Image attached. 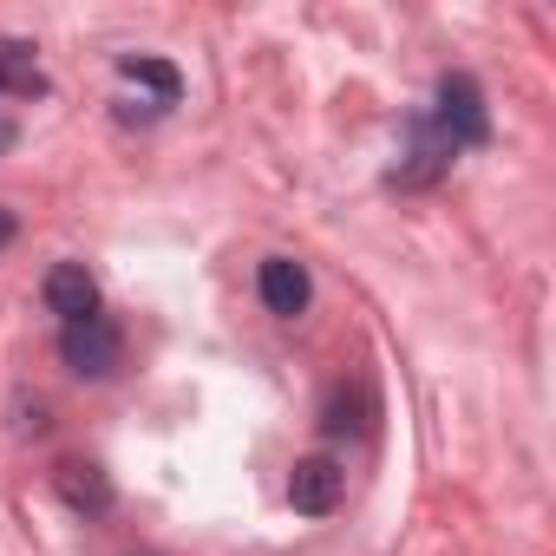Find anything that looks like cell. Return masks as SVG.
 <instances>
[{"instance_id": "6da1fadb", "label": "cell", "mask_w": 556, "mask_h": 556, "mask_svg": "<svg viewBox=\"0 0 556 556\" xmlns=\"http://www.w3.org/2000/svg\"><path fill=\"white\" fill-rule=\"evenodd\" d=\"M426 118L439 125V138H445L452 151H471V144L491 138V105H484V92H478L471 73H445L439 92H432V112H426Z\"/></svg>"}, {"instance_id": "7a4b0ae2", "label": "cell", "mask_w": 556, "mask_h": 556, "mask_svg": "<svg viewBox=\"0 0 556 556\" xmlns=\"http://www.w3.org/2000/svg\"><path fill=\"white\" fill-rule=\"evenodd\" d=\"M60 361H66L79 380H105V374H118V361H125V334H118L105 315L73 321V328L60 334Z\"/></svg>"}, {"instance_id": "3957f363", "label": "cell", "mask_w": 556, "mask_h": 556, "mask_svg": "<svg viewBox=\"0 0 556 556\" xmlns=\"http://www.w3.org/2000/svg\"><path fill=\"white\" fill-rule=\"evenodd\" d=\"M452 157H458V151H452V144L439 138V125L419 112V118L406 125V151H400V164H393V184H400V190H432V184L452 170Z\"/></svg>"}, {"instance_id": "277c9868", "label": "cell", "mask_w": 556, "mask_h": 556, "mask_svg": "<svg viewBox=\"0 0 556 556\" xmlns=\"http://www.w3.org/2000/svg\"><path fill=\"white\" fill-rule=\"evenodd\" d=\"M255 295H262V308H268V315L295 321V315H308L315 282H308V268H302L295 255H268V262L255 268Z\"/></svg>"}, {"instance_id": "5b68a950", "label": "cell", "mask_w": 556, "mask_h": 556, "mask_svg": "<svg viewBox=\"0 0 556 556\" xmlns=\"http://www.w3.org/2000/svg\"><path fill=\"white\" fill-rule=\"evenodd\" d=\"M341 491H348V471H341L334 458H321V452L289 471V504H295L302 517H328V510L341 504Z\"/></svg>"}, {"instance_id": "8992f818", "label": "cell", "mask_w": 556, "mask_h": 556, "mask_svg": "<svg viewBox=\"0 0 556 556\" xmlns=\"http://www.w3.org/2000/svg\"><path fill=\"white\" fill-rule=\"evenodd\" d=\"M47 308H53L66 328L99 315V282H92L86 262H53V268H47Z\"/></svg>"}, {"instance_id": "52a82bcc", "label": "cell", "mask_w": 556, "mask_h": 556, "mask_svg": "<svg viewBox=\"0 0 556 556\" xmlns=\"http://www.w3.org/2000/svg\"><path fill=\"white\" fill-rule=\"evenodd\" d=\"M40 92H47V73L34 40H0V99H40Z\"/></svg>"}, {"instance_id": "ba28073f", "label": "cell", "mask_w": 556, "mask_h": 556, "mask_svg": "<svg viewBox=\"0 0 556 556\" xmlns=\"http://www.w3.org/2000/svg\"><path fill=\"white\" fill-rule=\"evenodd\" d=\"M118 73H125L131 86H144L157 112H170V105L184 99V73H177L170 60H151V53H125V60H118Z\"/></svg>"}, {"instance_id": "9c48e42d", "label": "cell", "mask_w": 556, "mask_h": 556, "mask_svg": "<svg viewBox=\"0 0 556 556\" xmlns=\"http://www.w3.org/2000/svg\"><path fill=\"white\" fill-rule=\"evenodd\" d=\"M60 497L73 510H86V517H105L112 510V484H105L99 465H60Z\"/></svg>"}, {"instance_id": "30bf717a", "label": "cell", "mask_w": 556, "mask_h": 556, "mask_svg": "<svg viewBox=\"0 0 556 556\" xmlns=\"http://www.w3.org/2000/svg\"><path fill=\"white\" fill-rule=\"evenodd\" d=\"M367 413H374V400H367L361 387H354V393L341 387V393L328 400V419H321V426H328V439H361V432H367Z\"/></svg>"}, {"instance_id": "8fae6325", "label": "cell", "mask_w": 556, "mask_h": 556, "mask_svg": "<svg viewBox=\"0 0 556 556\" xmlns=\"http://www.w3.org/2000/svg\"><path fill=\"white\" fill-rule=\"evenodd\" d=\"M14 138H21V125H14L8 112H0V157H8V151H14Z\"/></svg>"}, {"instance_id": "7c38bea8", "label": "cell", "mask_w": 556, "mask_h": 556, "mask_svg": "<svg viewBox=\"0 0 556 556\" xmlns=\"http://www.w3.org/2000/svg\"><path fill=\"white\" fill-rule=\"evenodd\" d=\"M14 229H21V216H14L8 203H0V249H8V242H14Z\"/></svg>"}]
</instances>
